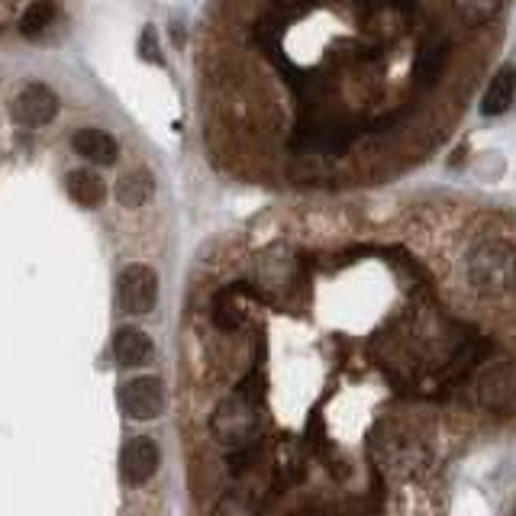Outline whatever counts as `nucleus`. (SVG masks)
<instances>
[{
  "label": "nucleus",
  "mask_w": 516,
  "mask_h": 516,
  "mask_svg": "<svg viewBox=\"0 0 516 516\" xmlns=\"http://www.w3.org/2000/svg\"><path fill=\"white\" fill-rule=\"evenodd\" d=\"M468 281L484 297H500L516 288V249L510 242L487 239L468 252Z\"/></svg>",
  "instance_id": "1"
},
{
  "label": "nucleus",
  "mask_w": 516,
  "mask_h": 516,
  "mask_svg": "<svg viewBox=\"0 0 516 516\" xmlns=\"http://www.w3.org/2000/svg\"><path fill=\"white\" fill-rule=\"evenodd\" d=\"M255 426H258L255 400L246 397V387H242V391H236L233 397L220 404L217 417H213V436H217L223 446L239 449V446H249L255 439Z\"/></svg>",
  "instance_id": "2"
},
{
  "label": "nucleus",
  "mask_w": 516,
  "mask_h": 516,
  "mask_svg": "<svg viewBox=\"0 0 516 516\" xmlns=\"http://www.w3.org/2000/svg\"><path fill=\"white\" fill-rule=\"evenodd\" d=\"M10 117L23 129H39L59 117V94L49 84L30 81L10 97Z\"/></svg>",
  "instance_id": "3"
},
{
  "label": "nucleus",
  "mask_w": 516,
  "mask_h": 516,
  "mask_svg": "<svg viewBox=\"0 0 516 516\" xmlns=\"http://www.w3.org/2000/svg\"><path fill=\"white\" fill-rule=\"evenodd\" d=\"M117 300L126 313H152L159 304V275L149 265H126L117 278Z\"/></svg>",
  "instance_id": "4"
},
{
  "label": "nucleus",
  "mask_w": 516,
  "mask_h": 516,
  "mask_svg": "<svg viewBox=\"0 0 516 516\" xmlns=\"http://www.w3.org/2000/svg\"><path fill=\"white\" fill-rule=\"evenodd\" d=\"M120 407L129 420H155L165 410V384L155 375H139L120 387Z\"/></svg>",
  "instance_id": "5"
},
{
  "label": "nucleus",
  "mask_w": 516,
  "mask_h": 516,
  "mask_svg": "<svg viewBox=\"0 0 516 516\" xmlns=\"http://www.w3.org/2000/svg\"><path fill=\"white\" fill-rule=\"evenodd\" d=\"M352 133L336 120H313L310 126L297 129L294 149L304 152H320V155H342L349 149Z\"/></svg>",
  "instance_id": "6"
},
{
  "label": "nucleus",
  "mask_w": 516,
  "mask_h": 516,
  "mask_svg": "<svg viewBox=\"0 0 516 516\" xmlns=\"http://www.w3.org/2000/svg\"><path fill=\"white\" fill-rule=\"evenodd\" d=\"M159 462H162V452L149 436L129 439L123 446V478H126V484H133V487L146 484L155 471H159Z\"/></svg>",
  "instance_id": "7"
},
{
  "label": "nucleus",
  "mask_w": 516,
  "mask_h": 516,
  "mask_svg": "<svg viewBox=\"0 0 516 516\" xmlns=\"http://www.w3.org/2000/svg\"><path fill=\"white\" fill-rule=\"evenodd\" d=\"M449 49H452V42L446 36H429L420 42L417 59H413V81H417L420 88H433L439 81V75L446 71Z\"/></svg>",
  "instance_id": "8"
},
{
  "label": "nucleus",
  "mask_w": 516,
  "mask_h": 516,
  "mask_svg": "<svg viewBox=\"0 0 516 516\" xmlns=\"http://www.w3.org/2000/svg\"><path fill=\"white\" fill-rule=\"evenodd\" d=\"M478 400L484 407H513L516 404V368L513 365H494L478 384Z\"/></svg>",
  "instance_id": "9"
},
{
  "label": "nucleus",
  "mask_w": 516,
  "mask_h": 516,
  "mask_svg": "<svg viewBox=\"0 0 516 516\" xmlns=\"http://www.w3.org/2000/svg\"><path fill=\"white\" fill-rule=\"evenodd\" d=\"M513 100H516V65H500L481 97V113L484 117H504L513 107Z\"/></svg>",
  "instance_id": "10"
},
{
  "label": "nucleus",
  "mask_w": 516,
  "mask_h": 516,
  "mask_svg": "<svg viewBox=\"0 0 516 516\" xmlns=\"http://www.w3.org/2000/svg\"><path fill=\"white\" fill-rule=\"evenodd\" d=\"M71 149H75L84 162H94V165H113L120 155L117 139L104 133V129H78V133L71 136Z\"/></svg>",
  "instance_id": "11"
},
{
  "label": "nucleus",
  "mask_w": 516,
  "mask_h": 516,
  "mask_svg": "<svg viewBox=\"0 0 516 516\" xmlns=\"http://www.w3.org/2000/svg\"><path fill=\"white\" fill-rule=\"evenodd\" d=\"M155 346H152V339L142 333V329L136 326H123L117 336H113V355H117V362L123 368H139V365H146L149 358H152Z\"/></svg>",
  "instance_id": "12"
},
{
  "label": "nucleus",
  "mask_w": 516,
  "mask_h": 516,
  "mask_svg": "<svg viewBox=\"0 0 516 516\" xmlns=\"http://www.w3.org/2000/svg\"><path fill=\"white\" fill-rule=\"evenodd\" d=\"M65 188H68V197L75 200L78 207H88V210L100 207V204H104V197H107L104 181H100V175H97V171H91V168L68 171Z\"/></svg>",
  "instance_id": "13"
},
{
  "label": "nucleus",
  "mask_w": 516,
  "mask_h": 516,
  "mask_svg": "<svg viewBox=\"0 0 516 516\" xmlns=\"http://www.w3.org/2000/svg\"><path fill=\"white\" fill-rule=\"evenodd\" d=\"M152 194H155V178H152V171H146V168L126 171V175H120V181H117V200L129 210L149 204Z\"/></svg>",
  "instance_id": "14"
},
{
  "label": "nucleus",
  "mask_w": 516,
  "mask_h": 516,
  "mask_svg": "<svg viewBox=\"0 0 516 516\" xmlns=\"http://www.w3.org/2000/svg\"><path fill=\"white\" fill-rule=\"evenodd\" d=\"M500 7H504V0H452V13L458 17V23L465 26H484L491 23Z\"/></svg>",
  "instance_id": "15"
},
{
  "label": "nucleus",
  "mask_w": 516,
  "mask_h": 516,
  "mask_svg": "<svg viewBox=\"0 0 516 516\" xmlns=\"http://www.w3.org/2000/svg\"><path fill=\"white\" fill-rule=\"evenodd\" d=\"M52 20H55V0H33L20 17V33L26 39H36L49 30Z\"/></svg>",
  "instance_id": "16"
},
{
  "label": "nucleus",
  "mask_w": 516,
  "mask_h": 516,
  "mask_svg": "<svg viewBox=\"0 0 516 516\" xmlns=\"http://www.w3.org/2000/svg\"><path fill=\"white\" fill-rule=\"evenodd\" d=\"M233 297H236V288H226L217 297V304H213V323H217L223 333H233V329L239 326V313L233 307Z\"/></svg>",
  "instance_id": "17"
},
{
  "label": "nucleus",
  "mask_w": 516,
  "mask_h": 516,
  "mask_svg": "<svg viewBox=\"0 0 516 516\" xmlns=\"http://www.w3.org/2000/svg\"><path fill=\"white\" fill-rule=\"evenodd\" d=\"M139 59L142 62H162V52H159V36H155L152 26L142 30V39H139Z\"/></svg>",
  "instance_id": "18"
},
{
  "label": "nucleus",
  "mask_w": 516,
  "mask_h": 516,
  "mask_svg": "<svg viewBox=\"0 0 516 516\" xmlns=\"http://www.w3.org/2000/svg\"><path fill=\"white\" fill-rule=\"evenodd\" d=\"M313 4H317V0H278L275 7H278V10L284 13V17L291 20V17H300V13H307V10H310Z\"/></svg>",
  "instance_id": "19"
}]
</instances>
